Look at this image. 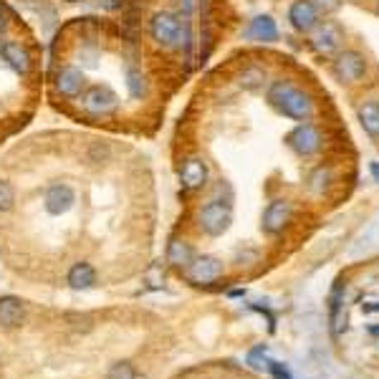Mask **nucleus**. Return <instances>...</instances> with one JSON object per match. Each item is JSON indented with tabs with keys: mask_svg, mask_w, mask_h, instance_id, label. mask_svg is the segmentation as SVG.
Masks as SVG:
<instances>
[{
	"mask_svg": "<svg viewBox=\"0 0 379 379\" xmlns=\"http://www.w3.org/2000/svg\"><path fill=\"white\" fill-rule=\"evenodd\" d=\"M268 101L278 109L281 114L291 117V119L306 121L314 114V101L306 91L291 86L288 81H276L268 88Z\"/></svg>",
	"mask_w": 379,
	"mask_h": 379,
	"instance_id": "nucleus-1",
	"label": "nucleus"
},
{
	"mask_svg": "<svg viewBox=\"0 0 379 379\" xmlns=\"http://www.w3.org/2000/svg\"><path fill=\"white\" fill-rule=\"evenodd\" d=\"M230 222H233V213H230V205H227V202L210 200L208 205L200 210V227L208 235H213V238L225 233L227 227H230Z\"/></svg>",
	"mask_w": 379,
	"mask_h": 379,
	"instance_id": "nucleus-2",
	"label": "nucleus"
},
{
	"mask_svg": "<svg viewBox=\"0 0 379 379\" xmlns=\"http://www.w3.org/2000/svg\"><path fill=\"white\" fill-rule=\"evenodd\" d=\"M149 33L159 46L175 48V46H180V38H182V23L172 13H157L149 20Z\"/></svg>",
	"mask_w": 379,
	"mask_h": 379,
	"instance_id": "nucleus-3",
	"label": "nucleus"
},
{
	"mask_svg": "<svg viewBox=\"0 0 379 379\" xmlns=\"http://www.w3.org/2000/svg\"><path fill=\"white\" fill-rule=\"evenodd\" d=\"M84 109L94 117H107L119 109V96L114 94L112 88L104 86V84H94L84 91Z\"/></svg>",
	"mask_w": 379,
	"mask_h": 379,
	"instance_id": "nucleus-4",
	"label": "nucleus"
},
{
	"mask_svg": "<svg viewBox=\"0 0 379 379\" xmlns=\"http://www.w3.org/2000/svg\"><path fill=\"white\" fill-rule=\"evenodd\" d=\"M288 145L301 157H311V154H316V152L321 149V132L314 124H298L288 134Z\"/></svg>",
	"mask_w": 379,
	"mask_h": 379,
	"instance_id": "nucleus-5",
	"label": "nucleus"
},
{
	"mask_svg": "<svg viewBox=\"0 0 379 379\" xmlns=\"http://www.w3.org/2000/svg\"><path fill=\"white\" fill-rule=\"evenodd\" d=\"M341 44H344V28L336 20H324V25H319V31L314 33V48L324 56L336 53Z\"/></svg>",
	"mask_w": 379,
	"mask_h": 379,
	"instance_id": "nucleus-6",
	"label": "nucleus"
},
{
	"mask_svg": "<svg viewBox=\"0 0 379 379\" xmlns=\"http://www.w3.org/2000/svg\"><path fill=\"white\" fill-rule=\"evenodd\" d=\"M74 202H76V192L63 182L51 185L44 195V208H46V213H51V215H66L71 208H74Z\"/></svg>",
	"mask_w": 379,
	"mask_h": 379,
	"instance_id": "nucleus-7",
	"label": "nucleus"
},
{
	"mask_svg": "<svg viewBox=\"0 0 379 379\" xmlns=\"http://www.w3.org/2000/svg\"><path fill=\"white\" fill-rule=\"evenodd\" d=\"M187 276L192 284H213L222 276V263L213 255H202V258H192V263L187 265Z\"/></svg>",
	"mask_w": 379,
	"mask_h": 379,
	"instance_id": "nucleus-8",
	"label": "nucleus"
},
{
	"mask_svg": "<svg viewBox=\"0 0 379 379\" xmlns=\"http://www.w3.org/2000/svg\"><path fill=\"white\" fill-rule=\"evenodd\" d=\"M366 71V61L359 51H344L334 61V74L341 81H359Z\"/></svg>",
	"mask_w": 379,
	"mask_h": 379,
	"instance_id": "nucleus-9",
	"label": "nucleus"
},
{
	"mask_svg": "<svg viewBox=\"0 0 379 379\" xmlns=\"http://www.w3.org/2000/svg\"><path fill=\"white\" fill-rule=\"evenodd\" d=\"M291 213H293V208H291L288 200H273L263 213V230L271 235L281 233V230L288 225Z\"/></svg>",
	"mask_w": 379,
	"mask_h": 379,
	"instance_id": "nucleus-10",
	"label": "nucleus"
},
{
	"mask_svg": "<svg viewBox=\"0 0 379 379\" xmlns=\"http://www.w3.org/2000/svg\"><path fill=\"white\" fill-rule=\"evenodd\" d=\"M288 20L296 31L309 33L311 28H316V23H319V11L314 8L311 0H296L288 11Z\"/></svg>",
	"mask_w": 379,
	"mask_h": 379,
	"instance_id": "nucleus-11",
	"label": "nucleus"
},
{
	"mask_svg": "<svg viewBox=\"0 0 379 379\" xmlns=\"http://www.w3.org/2000/svg\"><path fill=\"white\" fill-rule=\"evenodd\" d=\"M0 53H3V61H6L15 74L25 76L31 71V53H28L25 46L15 44V41H6V44L0 46Z\"/></svg>",
	"mask_w": 379,
	"mask_h": 379,
	"instance_id": "nucleus-12",
	"label": "nucleus"
},
{
	"mask_svg": "<svg viewBox=\"0 0 379 379\" xmlns=\"http://www.w3.org/2000/svg\"><path fill=\"white\" fill-rule=\"evenodd\" d=\"M84 86H86V76H84L81 69H76V66H66V69H61V74L56 76V88L61 96L74 99V96L81 94Z\"/></svg>",
	"mask_w": 379,
	"mask_h": 379,
	"instance_id": "nucleus-13",
	"label": "nucleus"
},
{
	"mask_svg": "<svg viewBox=\"0 0 379 379\" xmlns=\"http://www.w3.org/2000/svg\"><path fill=\"white\" fill-rule=\"evenodd\" d=\"M180 180L187 190H200L202 185L208 182V164L202 162L200 157H192L182 164L180 170Z\"/></svg>",
	"mask_w": 379,
	"mask_h": 379,
	"instance_id": "nucleus-14",
	"label": "nucleus"
},
{
	"mask_svg": "<svg viewBox=\"0 0 379 379\" xmlns=\"http://www.w3.org/2000/svg\"><path fill=\"white\" fill-rule=\"evenodd\" d=\"M246 36L251 41H263V44H273L278 41V28H276V20L271 15H258V18H253L251 25H248Z\"/></svg>",
	"mask_w": 379,
	"mask_h": 379,
	"instance_id": "nucleus-15",
	"label": "nucleus"
},
{
	"mask_svg": "<svg viewBox=\"0 0 379 379\" xmlns=\"http://www.w3.org/2000/svg\"><path fill=\"white\" fill-rule=\"evenodd\" d=\"M69 284L71 288L76 291H84V288H91V286L96 284V271H94V265L91 263H74L71 265V271H69Z\"/></svg>",
	"mask_w": 379,
	"mask_h": 379,
	"instance_id": "nucleus-16",
	"label": "nucleus"
},
{
	"mask_svg": "<svg viewBox=\"0 0 379 379\" xmlns=\"http://www.w3.org/2000/svg\"><path fill=\"white\" fill-rule=\"evenodd\" d=\"M20 319H23V303L15 296L0 298V326H18Z\"/></svg>",
	"mask_w": 379,
	"mask_h": 379,
	"instance_id": "nucleus-17",
	"label": "nucleus"
},
{
	"mask_svg": "<svg viewBox=\"0 0 379 379\" xmlns=\"http://www.w3.org/2000/svg\"><path fill=\"white\" fill-rule=\"evenodd\" d=\"M344 291H347V281H336V286H334V291H331V306H328V311H331V331H334V336H339V331H341V303H344Z\"/></svg>",
	"mask_w": 379,
	"mask_h": 379,
	"instance_id": "nucleus-18",
	"label": "nucleus"
},
{
	"mask_svg": "<svg viewBox=\"0 0 379 379\" xmlns=\"http://www.w3.org/2000/svg\"><path fill=\"white\" fill-rule=\"evenodd\" d=\"M192 258H195L192 246L185 243V240H180V238L172 240L170 248H167V260H170L172 265H182V268H187V265L192 263Z\"/></svg>",
	"mask_w": 379,
	"mask_h": 379,
	"instance_id": "nucleus-19",
	"label": "nucleus"
},
{
	"mask_svg": "<svg viewBox=\"0 0 379 379\" xmlns=\"http://www.w3.org/2000/svg\"><path fill=\"white\" fill-rule=\"evenodd\" d=\"M359 121L366 134L379 137V101H366L359 107Z\"/></svg>",
	"mask_w": 379,
	"mask_h": 379,
	"instance_id": "nucleus-20",
	"label": "nucleus"
},
{
	"mask_svg": "<svg viewBox=\"0 0 379 379\" xmlns=\"http://www.w3.org/2000/svg\"><path fill=\"white\" fill-rule=\"evenodd\" d=\"M126 88H129L132 99H145L147 96V81H145V76L139 74L137 69L126 71Z\"/></svg>",
	"mask_w": 379,
	"mask_h": 379,
	"instance_id": "nucleus-21",
	"label": "nucleus"
},
{
	"mask_svg": "<svg viewBox=\"0 0 379 379\" xmlns=\"http://www.w3.org/2000/svg\"><path fill=\"white\" fill-rule=\"evenodd\" d=\"M15 202V190L8 180H0V213H8Z\"/></svg>",
	"mask_w": 379,
	"mask_h": 379,
	"instance_id": "nucleus-22",
	"label": "nucleus"
},
{
	"mask_svg": "<svg viewBox=\"0 0 379 379\" xmlns=\"http://www.w3.org/2000/svg\"><path fill=\"white\" fill-rule=\"evenodd\" d=\"M265 79V74L260 69H246L243 71V76H240V86L246 88H255L260 86V81Z\"/></svg>",
	"mask_w": 379,
	"mask_h": 379,
	"instance_id": "nucleus-23",
	"label": "nucleus"
},
{
	"mask_svg": "<svg viewBox=\"0 0 379 379\" xmlns=\"http://www.w3.org/2000/svg\"><path fill=\"white\" fill-rule=\"evenodd\" d=\"M109 379H137V372H134L132 364L121 361V364H114V366H112V372H109Z\"/></svg>",
	"mask_w": 379,
	"mask_h": 379,
	"instance_id": "nucleus-24",
	"label": "nucleus"
},
{
	"mask_svg": "<svg viewBox=\"0 0 379 379\" xmlns=\"http://www.w3.org/2000/svg\"><path fill=\"white\" fill-rule=\"evenodd\" d=\"M328 180H331V172L319 167V170L314 172V177H311V190H314V192H321V190L328 185Z\"/></svg>",
	"mask_w": 379,
	"mask_h": 379,
	"instance_id": "nucleus-25",
	"label": "nucleus"
},
{
	"mask_svg": "<svg viewBox=\"0 0 379 379\" xmlns=\"http://www.w3.org/2000/svg\"><path fill=\"white\" fill-rule=\"evenodd\" d=\"M311 3H314L316 11L321 13H334L339 8V0H311Z\"/></svg>",
	"mask_w": 379,
	"mask_h": 379,
	"instance_id": "nucleus-26",
	"label": "nucleus"
},
{
	"mask_svg": "<svg viewBox=\"0 0 379 379\" xmlns=\"http://www.w3.org/2000/svg\"><path fill=\"white\" fill-rule=\"evenodd\" d=\"M377 311H379V301L361 303V314H377Z\"/></svg>",
	"mask_w": 379,
	"mask_h": 379,
	"instance_id": "nucleus-27",
	"label": "nucleus"
},
{
	"mask_svg": "<svg viewBox=\"0 0 379 379\" xmlns=\"http://www.w3.org/2000/svg\"><path fill=\"white\" fill-rule=\"evenodd\" d=\"M369 170H372L374 180H377V182H379V162H372V164H369Z\"/></svg>",
	"mask_w": 379,
	"mask_h": 379,
	"instance_id": "nucleus-28",
	"label": "nucleus"
},
{
	"mask_svg": "<svg viewBox=\"0 0 379 379\" xmlns=\"http://www.w3.org/2000/svg\"><path fill=\"white\" fill-rule=\"evenodd\" d=\"M3 28H6V18L0 15V33H3Z\"/></svg>",
	"mask_w": 379,
	"mask_h": 379,
	"instance_id": "nucleus-29",
	"label": "nucleus"
},
{
	"mask_svg": "<svg viewBox=\"0 0 379 379\" xmlns=\"http://www.w3.org/2000/svg\"><path fill=\"white\" fill-rule=\"evenodd\" d=\"M66 3H79V0H66Z\"/></svg>",
	"mask_w": 379,
	"mask_h": 379,
	"instance_id": "nucleus-30",
	"label": "nucleus"
}]
</instances>
